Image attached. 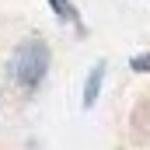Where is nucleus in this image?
I'll return each instance as SVG.
<instances>
[{"label": "nucleus", "instance_id": "nucleus-1", "mask_svg": "<svg viewBox=\"0 0 150 150\" xmlns=\"http://www.w3.org/2000/svg\"><path fill=\"white\" fill-rule=\"evenodd\" d=\"M49 63H52L49 45H45L42 38H25V42L14 49L7 70H11V80H14V84H21V87H38V84L45 80V74H49Z\"/></svg>", "mask_w": 150, "mask_h": 150}, {"label": "nucleus", "instance_id": "nucleus-2", "mask_svg": "<svg viewBox=\"0 0 150 150\" xmlns=\"http://www.w3.org/2000/svg\"><path fill=\"white\" fill-rule=\"evenodd\" d=\"M101 84H105V63H94L91 67V74L84 80V91H80V98H84V108H91L94 101H98V94H101Z\"/></svg>", "mask_w": 150, "mask_h": 150}, {"label": "nucleus", "instance_id": "nucleus-3", "mask_svg": "<svg viewBox=\"0 0 150 150\" xmlns=\"http://www.w3.org/2000/svg\"><path fill=\"white\" fill-rule=\"evenodd\" d=\"M49 7H52L63 21H77V11H74V4H70V0H49Z\"/></svg>", "mask_w": 150, "mask_h": 150}]
</instances>
